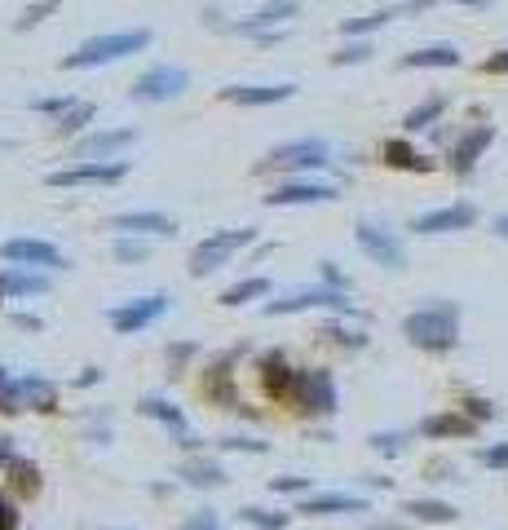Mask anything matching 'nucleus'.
Returning a JSON list of instances; mask_svg holds the SVG:
<instances>
[{
  "instance_id": "obj_1",
  "label": "nucleus",
  "mask_w": 508,
  "mask_h": 530,
  "mask_svg": "<svg viewBox=\"0 0 508 530\" xmlns=\"http://www.w3.org/2000/svg\"><path fill=\"white\" fill-rule=\"evenodd\" d=\"M402 336L416 349H425V354H447L460 341V305L455 301L420 305V310H411L402 318Z\"/></svg>"
},
{
  "instance_id": "obj_2",
  "label": "nucleus",
  "mask_w": 508,
  "mask_h": 530,
  "mask_svg": "<svg viewBox=\"0 0 508 530\" xmlns=\"http://www.w3.org/2000/svg\"><path fill=\"white\" fill-rule=\"evenodd\" d=\"M151 45V31L146 27H133V31H111V36H89L84 45H76L62 58L67 71H84V67H107V62H120L129 53H142Z\"/></svg>"
},
{
  "instance_id": "obj_3",
  "label": "nucleus",
  "mask_w": 508,
  "mask_h": 530,
  "mask_svg": "<svg viewBox=\"0 0 508 530\" xmlns=\"http://www.w3.org/2000/svg\"><path fill=\"white\" fill-rule=\"evenodd\" d=\"M257 239V230L252 226H239V230H217V235H208V239H199L195 248H190V279H204V274H213L221 270V265H230L239 257L248 243Z\"/></svg>"
},
{
  "instance_id": "obj_4",
  "label": "nucleus",
  "mask_w": 508,
  "mask_h": 530,
  "mask_svg": "<svg viewBox=\"0 0 508 530\" xmlns=\"http://www.w3.org/2000/svg\"><path fill=\"white\" fill-rule=\"evenodd\" d=\"M327 164V142L323 137H296V142H283L266 151L252 164V173H310V168Z\"/></svg>"
},
{
  "instance_id": "obj_5",
  "label": "nucleus",
  "mask_w": 508,
  "mask_h": 530,
  "mask_svg": "<svg viewBox=\"0 0 508 530\" xmlns=\"http://www.w3.org/2000/svg\"><path fill=\"white\" fill-rule=\"evenodd\" d=\"M292 407L301 416H336L341 398H336V380L327 367H305L296 376V389H292Z\"/></svg>"
},
{
  "instance_id": "obj_6",
  "label": "nucleus",
  "mask_w": 508,
  "mask_h": 530,
  "mask_svg": "<svg viewBox=\"0 0 508 530\" xmlns=\"http://www.w3.org/2000/svg\"><path fill=\"white\" fill-rule=\"evenodd\" d=\"M124 177H129V164H124V159H84V164L49 173L45 182L54 190H71V186H115V182H124Z\"/></svg>"
},
{
  "instance_id": "obj_7",
  "label": "nucleus",
  "mask_w": 508,
  "mask_h": 530,
  "mask_svg": "<svg viewBox=\"0 0 508 530\" xmlns=\"http://www.w3.org/2000/svg\"><path fill=\"white\" fill-rule=\"evenodd\" d=\"M168 305H173V296H168V292H146V296H133V301L115 305L107 318H111V327L120 336H133V332H146V327L160 323V318L168 314Z\"/></svg>"
},
{
  "instance_id": "obj_8",
  "label": "nucleus",
  "mask_w": 508,
  "mask_h": 530,
  "mask_svg": "<svg viewBox=\"0 0 508 530\" xmlns=\"http://www.w3.org/2000/svg\"><path fill=\"white\" fill-rule=\"evenodd\" d=\"M301 310H336V314H354V301L349 292H336V288H301V292H288L279 301H266L261 314H301Z\"/></svg>"
},
{
  "instance_id": "obj_9",
  "label": "nucleus",
  "mask_w": 508,
  "mask_h": 530,
  "mask_svg": "<svg viewBox=\"0 0 508 530\" xmlns=\"http://www.w3.org/2000/svg\"><path fill=\"white\" fill-rule=\"evenodd\" d=\"M186 84H190V76H186L182 67L155 62V67H146L142 76L129 84V98H133V102H168V98H182Z\"/></svg>"
},
{
  "instance_id": "obj_10",
  "label": "nucleus",
  "mask_w": 508,
  "mask_h": 530,
  "mask_svg": "<svg viewBox=\"0 0 508 530\" xmlns=\"http://www.w3.org/2000/svg\"><path fill=\"white\" fill-rule=\"evenodd\" d=\"M354 239H358V248H363V257H372L376 265H385V270H402V265H407V252H402L398 235L376 226V221H358Z\"/></svg>"
},
{
  "instance_id": "obj_11",
  "label": "nucleus",
  "mask_w": 508,
  "mask_h": 530,
  "mask_svg": "<svg viewBox=\"0 0 508 530\" xmlns=\"http://www.w3.org/2000/svg\"><path fill=\"white\" fill-rule=\"evenodd\" d=\"M0 261H9V265H27V270H58V265H67V257H62L54 243H45V239H27V235L0 243Z\"/></svg>"
},
{
  "instance_id": "obj_12",
  "label": "nucleus",
  "mask_w": 508,
  "mask_h": 530,
  "mask_svg": "<svg viewBox=\"0 0 508 530\" xmlns=\"http://www.w3.org/2000/svg\"><path fill=\"white\" fill-rule=\"evenodd\" d=\"M301 517H341V513H372V500L354 491H319V495H305L296 504Z\"/></svg>"
},
{
  "instance_id": "obj_13",
  "label": "nucleus",
  "mask_w": 508,
  "mask_h": 530,
  "mask_svg": "<svg viewBox=\"0 0 508 530\" xmlns=\"http://www.w3.org/2000/svg\"><path fill=\"white\" fill-rule=\"evenodd\" d=\"M296 0H270V5H261L257 14H248V18H239V23H217L221 31H235V36H266V31H283L279 23H288V18L296 14Z\"/></svg>"
},
{
  "instance_id": "obj_14",
  "label": "nucleus",
  "mask_w": 508,
  "mask_h": 530,
  "mask_svg": "<svg viewBox=\"0 0 508 530\" xmlns=\"http://www.w3.org/2000/svg\"><path fill=\"white\" fill-rule=\"evenodd\" d=\"M257 371H261V385H266V394L274 402H292V389H296L301 367H292L288 358H283V349H266V354L257 358Z\"/></svg>"
},
{
  "instance_id": "obj_15",
  "label": "nucleus",
  "mask_w": 508,
  "mask_h": 530,
  "mask_svg": "<svg viewBox=\"0 0 508 530\" xmlns=\"http://www.w3.org/2000/svg\"><path fill=\"white\" fill-rule=\"evenodd\" d=\"M478 221V208L473 204H447V208H433L425 217L411 221L416 235H451V230H469Z\"/></svg>"
},
{
  "instance_id": "obj_16",
  "label": "nucleus",
  "mask_w": 508,
  "mask_h": 530,
  "mask_svg": "<svg viewBox=\"0 0 508 530\" xmlns=\"http://www.w3.org/2000/svg\"><path fill=\"white\" fill-rule=\"evenodd\" d=\"M137 411H142V416H151V420H160L164 429H173L177 447H186V451H195V447H199V438L190 433L186 416L177 411V402H168V398H160V394H146L142 402H137Z\"/></svg>"
},
{
  "instance_id": "obj_17",
  "label": "nucleus",
  "mask_w": 508,
  "mask_h": 530,
  "mask_svg": "<svg viewBox=\"0 0 508 530\" xmlns=\"http://www.w3.org/2000/svg\"><path fill=\"white\" fill-rule=\"evenodd\" d=\"M133 142H137V129H98L71 146V159H76V164H84V159H111L115 151H124V146H133Z\"/></svg>"
},
{
  "instance_id": "obj_18",
  "label": "nucleus",
  "mask_w": 508,
  "mask_h": 530,
  "mask_svg": "<svg viewBox=\"0 0 508 530\" xmlns=\"http://www.w3.org/2000/svg\"><path fill=\"white\" fill-rule=\"evenodd\" d=\"M296 93V84L279 80V84H226L221 89V102H235V106H274V102H288Z\"/></svg>"
},
{
  "instance_id": "obj_19",
  "label": "nucleus",
  "mask_w": 508,
  "mask_h": 530,
  "mask_svg": "<svg viewBox=\"0 0 508 530\" xmlns=\"http://www.w3.org/2000/svg\"><path fill=\"white\" fill-rule=\"evenodd\" d=\"M327 199H336V190L323 182H283L266 195V204L270 208H301V204H327Z\"/></svg>"
},
{
  "instance_id": "obj_20",
  "label": "nucleus",
  "mask_w": 508,
  "mask_h": 530,
  "mask_svg": "<svg viewBox=\"0 0 508 530\" xmlns=\"http://www.w3.org/2000/svg\"><path fill=\"white\" fill-rule=\"evenodd\" d=\"M407 522H425V526H455L460 522V508L447 500H433V495H416V500H402L398 508Z\"/></svg>"
},
{
  "instance_id": "obj_21",
  "label": "nucleus",
  "mask_w": 508,
  "mask_h": 530,
  "mask_svg": "<svg viewBox=\"0 0 508 530\" xmlns=\"http://www.w3.org/2000/svg\"><path fill=\"white\" fill-rule=\"evenodd\" d=\"M491 142H495V129H491V124H478V129H469V133L460 137V142L451 146V168H455L460 177H469L473 164H478V155H482Z\"/></svg>"
},
{
  "instance_id": "obj_22",
  "label": "nucleus",
  "mask_w": 508,
  "mask_h": 530,
  "mask_svg": "<svg viewBox=\"0 0 508 530\" xmlns=\"http://www.w3.org/2000/svg\"><path fill=\"white\" fill-rule=\"evenodd\" d=\"M111 230H124V235H177V221L164 217V212H120L111 217Z\"/></svg>"
},
{
  "instance_id": "obj_23",
  "label": "nucleus",
  "mask_w": 508,
  "mask_h": 530,
  "mask_svg": "<svg viewBox=\"0 0 508 530\" xmlns=\"http://www.w3.org/2000/svg\"><path fill=\"white\" fill-rule=\"evenodd\" d=\"M177 477H182L186 486H195V491H221V486L230 482L226 469H221L217 460H208V455H190V460H182Z\"/></svg>"
},
{
  "instance_id": "obj_24",
  "label": "nucleus",
  "mask_w": 508,
  "mask_h": 530,
  "mask_svg": "<svg viewBox=\"0 0 508 530\" xmlns=\"http://www.w3.org/2000/svg\"><path fill=\"white\" fill-rule=\"evenodd\" d=\"M45 292H49V274L27 270V265L0 270V296H45Z\"/></svg>"
},
{
  "instance_id": "obj_25",
  "label": "nucleus",
  "mask_w": 508,
  "mask_h": 530,
  "mask_svg": "<svg viewBox=\"0 0 508 530\" xmlns=\"http://www.w3.org/2000/svg\"><path fill=\"white\" fill-rule=\"evenodd\" d=\"M420 433L433 438V442H438V438H473V433H478V424L464 416V411H438V416L420 420Z\"/></svg>"
},
{
  "instance_id": "obj_26",
  "label": "nucleus",
  "mask_w": 508,
  "mask_h": 530,
  "mask_svg": "<svg viewBox=\"0 0 508 530\" xmlns=\"http://www.w3.org/2000/svg\"><path fill=\"white\" fill-rule=\"evenodd\" d=\"M18 389H23V407L27 411H40V416H49V411H58V385L45 376H23L18 380Z\"/></svg>"
},
{
  "instance_id": "obj_27",
  "label": "nucleus",
  "mask_w": 508,
  "mask_h": 530,
  "mask_svg": "<svg viewBox=\"0 0 508 530\" xmlns=\"http://www.w3.org/2000/svg\"><path fill=\"white\" fill-rule=\"evenodd\" d=\"M380 155H385V164H389V168H402V173H429V168H433V159H425L420 151H411V146L402 142V137L385 142V151H380Z\"/></svg>"
},
{
  "instance_id": "obj_28",
  "label": "nucleus",
  "mask_w": 508,
  "mask_h": 530,
  "mask_svg": "<svg viewBox=\"0 0 508 530\" xmlns=\"http://www.w3.org/2000/svg\"><path fill=\"white\" fill-rule=\"evenodd\" d=\"M402 67H460V49L455 45H425L402 53Z\"/></svg>"
},
{
  "instance_id": "obj_29",
  "label": "nucleus",
  "mask_w": 508,
  "mask_h": 530,
  "mask_svg": "<svg viewBox=\"0 0 508 530\" xmlns=\"http://www.w3.org/2000/svg\"><path fill=\"white\" fill-rule=\"evenodd\" d=\"M239 522H248L252 530H288V526H292V513H283V508L243 504V508H239Z\"/></svg>"
},
{
  "instance_id": "obj_30",
  "label": "nucleus",
  "mask_w": 508,
  "mask_h": 530,
  "mask_svg": "<svg viewBox=\"0 0 508 530\" xmlns=\"http://www.w3.org/2000/svg\"><path fill=\"white\" fill-rule=\"evenodd\" d=\"M5 469H9V486H14L18 495H27V500H36L40 486H45V482H40V469H36V464H31V460H18V455H14Z\"/></svg>"
},
{
  "instance_id": "obj_31",
  "label": "nucleus",
  "mask_w": 508,
  "mask_h": 530,
  "mask_svg": "<svg viewBox=\"0 0 508 530\" xmlns=\"http://www.w3.org/2000/svg\"><path fill=\"white\" fill-rule=\"evenodd\" d=\"M442 111H447V98H442V93H433V98H425L420 106H411V111H407V120H402V129H407V133L429 129L433 120H442Z\"/></svg>"
},
{
  "instance_id": "obj_32",
  "label": "nucleus",
  "mask_w": 508,
  "mask_h": 530,
  "mask_svg": "<svg viewBox=\"0 0 508 530\" xmlns=\"http://www.w3.org/2000/svg\"><path fill=\"white\" fill-rule=\"evenodd\" d=\"M270 292V279H243V283H235V288H226L221 292V305H248L252 296H266Z\"/></svg>"
},
{
  "instance_id": "obj_33",
  "label": "nucleus",
  "mask_w": 508,
  "mask_h": 530,
  "mask_svg": "<svg viewBox=\"0 0 508 530\" xmlns=\"http://www.w3.org/2000/svg\"><path fill=\"white\" fill-rule=\"evenodd\" d=\"M93 115H98V106H93V102H76V106H71V111H67V115H62V120L54 124V133H58V137H71V133H80L84 124L93 120Z\"/></svg>"
},
{
  "instance_id": "obj_34",
  "label": "nucleus",
  "mask_w": 508,
  "mask_h": 530,
  "mask_svg": "<svg viewBox=\"0 0 508 530\" xmlns=\"http://www.w3.org/2000/svg\"><path fill=\"white\" fill-rule=\"evenodd\" d=\"M23 407V389H18V380L9 376V367H0V416H18Z\"/></svg>"
},
{
  "instance_id": "obj_35",
  "label": "nucleus",
  "mask_w": 508,
  "mask_h": 530,
  "mask_svg": "<svg viewBox=\"0 0 508 530\" xmlns=\"http://www.w3.org/2000/svg\"><path fill=\"white\" fill-rule=\"evenodd\" d=\"M111 257L120 265H137V261L151 257V248H146L142 239H133V235H120V239H115V248H111Z\"/></svg>"
},
{
  "instance_id": "obj_36",
  "label": "nucleus",
  "mask_w": 508,
  "mask_h": 530,
  "mask_svg": "<svg viewBox=\"0 0 508 530\" xmlns=\"http://www.w3.org/2000/svg\"><path fill=\"white\" fill-rule=\"evenodd\" d=\"M323 336L332 345H341V349H367V332H358V327H345V323H327Z\"/></svg>"
},
{
  "instance_id": "obj_37",
  "label": "nucleus",
  "mask_w": 508,
  "mask_h": 530,
  "mask_svg": "<svg viewBox=\"0 0 508 530\" xmlns=\"http://www.w3.org/2000/svg\"><path fill=\"white\" fill-rule=\"evenodd\" d=\"M389 18H394L389 9H376V14H363V18H345V23H341V36H367V31L385 27Z\"/></svg>"
},
{
  "instance_id": "obj_38",
  "label": "nucleus",
  "mask_w": 508,
  "mask_h": 530,
  "mask_svg": "<svg viewBox=\"0 0 508 530\" xmlns=\"http://www.w3.org/2000/svg\"><path fill=\"white\" fill-rule=\"evenodd\" d=\"M177 530H226V522H221L217 508H195V513H186V522Z\"/></svg>"
},
{
  "instance_id": "obj_39",
  "label": "nucleus",
  "mask_w": 508,
  "mask_h": 530,
  "mask_svg": "<svg viewBox=\"0 0 508 530\" xmlns=\"http://www.w3.org/2000/svg\"><path fill=\"white\" fill-rule=\"evenodd\" d=\"M372 451L376 455H402L407 451V433H398V429H389V433H372Z\"/></svg>"
},
{
  "instance_id": "obj_40",
  "label": "nucleus",
  "mask_w": 508,
  "mask_h": 530,
  "mask_svg": "<svg viewBox=\"0 0 508 530\" xmlns=\"http://www.w3.org/2000/svg\"><path fill=\"white\" fill-rule=\"evenodd\" d=\"M270 495H314L310 491V477H296V473H288V477H270Z\"/></svg>"
},
{
  "instance_id": "obj_41",
  "label": "nucleus",
  "mask_w": 508,
  "mask_h": 530,
  "mask_svg": "<svg viewBox=\"0 0 508 530\" xmlns=\"http://www.w3.org/2000/svg\"><path fill=\"white\" fill-rule=\"evenodd\" d=\"M217 447H221V451H248V455H266V451H270L266 442H261V438H248V433H226Z\"/></svg>"
},
{
  "instance_id": "obj_42",
  "label": "nucleus",
  "mask_w": 508,
  "mask_h": 530,
  "mask_svg": "<svg viewBox=\"0 0 508 530\" xmlns=\"http://www.w3.org/2000/svg\"><path fill=\"white\" fill-rule=\"evenodd\" d=\"M460 411H464V416H469L473 424L495 420V402H486V398H478V394H464V398H460Z\"/></svg>"
},
{
  "instance_id": "obj_43",
  "label": "nucleus",
  "mask_w": 508,
  "mask_h": 530,
  "mask_svg": "<svg viewBox=\"0 0 508 530\" xmlns=\"http://www.w3.org/2000/svg\"><path fill=\"white\" fill-rule=\"evenodd\" d=\"M367 58H372V45H367V40H354V45H345L341 53H332L336 67H345V62H367Z\"/></svg>"
},
{
  "instance_id": "obj_44",
  "label": "nucleus",
  "mask_w": 508,
  "mask_h": 530,
  "mask_svg": "<svg viewBox=\"0 0 508 530\" xmlns=\"http://www.w3.org/2000/svg\"><path fill=\"white\" fill-rule=\"evenodd\" d=\"M54 9H58V0H40V5H27V9H23V18H18V31L36 27L40 18H45V14H54Z\"/></svg>"
},
{
  "instance_id": "obj_45",
  "label": "nucleus",
  "mask_w": 508,
  "mask_h": 530,
  "mask_svg": "<svg viewBox=\"0 0 508 530\" xmlns=\"http://www.w3.org/2000/svg\"><path fill=\"white\" fill-rule=\"evenodd\" d=\"M478 460L486 464V469H508V442H495V447H482Z\"/></svg>"
},
{
  "instance_id": "obj_46",
  "label": "nucleus",
  "mask_w": 508,
  "mask_h": 530,
  "mask_svg": "<svg viewBox=\"0 0 508 530\" xmlns=\"http://www.w3.org/2000/svg\"><path fill=\"white\" fill-rule=\"evenodd\" d=\"M319 270H323V288H336V292H349V279H345V274H341V270H336V261H323V265H319Z\"/></svg>"
},
{
  "instance_id": "obj_47",
  "label": "nucleus",
  "mask_w": 508,
  "mask_h": 530,
  "mask_svg": "<svg viewBox=\"0 0 508 530\" xmlns=\"http://www.w3.org/2000/svg\"><path fill=\"white\" fill-rule=\"evenodd\" d=\"M0 530H18V504L0 491Z\"/></svg>"
},
{
  "instance_id": "obj_48",
  "label": "nucleus",
  "mask_w": 508,
  "mask_h": 530,
  "mask_svg": "<svg viewBox=\"0 0 508 530\" xmlns=\"http://www.w3.org/2000/svg\"><path fill=\"white\" fill-rule=\"evenodd\" d=\"M71 106H76V98H40V102H36V111H45V115H58V120H62V115H67Z\"/></svg>"
},
{
  "instance_id": "obj_49",
  "label": "nucleus",
  "mask_w": 508,
  "mask_h": 530,
  "mask_svg": "<svg viewBox=\"0 0 508 530\" xmlns=\"http://www.w3.org/2000/svg\"><path fill=\"white\" fill-rule=\"evenodd\" d=\"M195 354H199V345H173V349H168V367L186 371V358H195Z\"/></svg>"
},
{
  "instance_id": "obj_50",
  "label": "nucleus",
  "mask_w": 508,
  "mask_h": 530,
  "mask_svg": "<svg viewBox=\"0 0 508 530\" xmlns=\"http://www.w3.org/2000/svg\"><path fill=\"white\" fill-rule=\"evenodd\" d=\"M482 71H491V76H508V49L500 53H491V58L482 62Z\"/></svg>"
},
{
  "instance_id": "obj_51",
  "label": "nucleus",
  "mask_w": 508,
  "mask_h": 530,
  "mask_svg": "<svg viewBox=\"0 0 508 530\" xmlns=\"http://www.w3.org/2000/svg\"><path fill=\"white\" fill-rule=\"evenodd\" d=\"M14 323H18V327H27V332H40V327H45L36 314H14Z\"/></svg>"
},
{
  "instance_id": "obj_52",
  "label": "nucleus",
  "mask_w": 508,
  "mask_h": 530,
  "mask_svg": "<svg viewBox=\"0 0 508 530\" xmlns=\"http://www.w3.org/2000/svg\"><path fill=\"white\" fill-rule=\"evenodd\" d=\"M98 380H102V367H84V371H80V380H76V385H98Z\"/></svg>"
},
{
  "instance_id": "obj_53",
  "label": "nucleus",
  "mask_w": 508,
  "mask_h": 530,
  "mask_svg": "<svg viewBox=\"0 0 508 530\" xmlns=\"http://www.w3.org/2000/svg\"><path fill=\"white\" fill-rule=\"evenodd\" d=\"M14 460V438H0V464Z\"/></svg>"
},
{
  "instance_id": "obj_54",
  "label": "nucleus",
  "mask_w": 508,
  "mask_h": 530,
  "mask_svg": "<svg viewBox=\"0 0 508 530\" xmlns=\"http://www.w3.org/2000/svg\"><path fill=\"white\" fill-rule=\"evenodd\" d=\"M407 5L420 9V5H433V0H407ZM460 5H491V0H460Z\"/></svg>"
},
{
  "instance_id": "obj_55",
  "label": "nucleus",
  "mask_w": 508,
  "mask_h": 530,
  "mask_svg": "<svg viewBox=\"0 0 508 530\" xmlns=\"http://www.w3.org/2000/svg\"><path fill=\"white\" fill-rule=\"evenodd\" d=\"M495 235H500V239H508V212H504L500 221H495Z\"/></svg>"
},
{
  "instance_id": "obj_56",
  "label": "nucleus",
  "mask_w": 508,
  "mask_h": 530,
  "mask_svg": "<svg viewBox=\"0 0 508 530\" xmlns=\"http://www.w3.org/2000/svg\"><path fill=\"white\" fill-rule=\"evenodd\" d=\"M372 530H402V526H394V522H380V526H372Z\"/></svg>"
}]
</instances>
